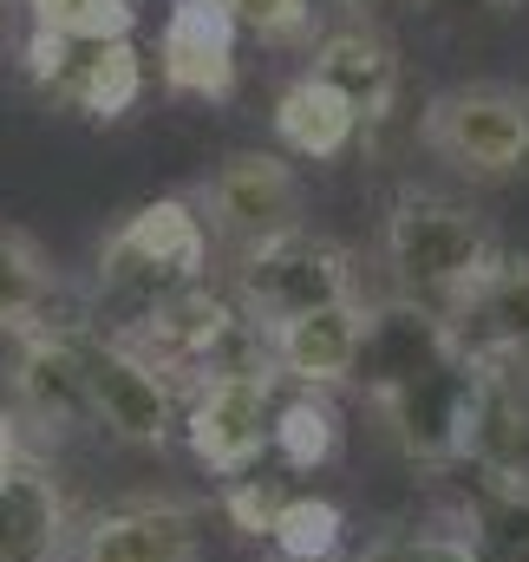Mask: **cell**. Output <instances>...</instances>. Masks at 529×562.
Instances as JSON below:
<instances>
[{"mask_svg":"<svg viewBox=\"0 0 529 562\" xmlns=\"http://www.w3.org/2000/svg\"><path fill=\"white\" fill-rule=\"evenodd\" d=\"M353 380L393 425L398 451L425 471H458L477 413V367L451 340V321L418 301H380L367 307Z\"/></svg>","mask_w":529,"mask_h":562,"instance_id":"obj_1","label":"cell"},{"mask_svg":"<svg viewBox=\"0 0 529 562\" xmlns=\"http://www.w3.org/2000/svg\"><path fill=\"white\" fill-rule=\"evenodd\" d=\"M203 281H210V229H203L190 196H157V203L132 210L99 243V269H92L99 301L125 327H137L150 307H164V301H177Z\"/></svg>","mask_w":529,"mask_h":562,"instance_id":"obj_2","label":"cell"},{"mask_svg":"<svg viewBox=\"0 0 529 562\" xmlns=\"http://www.w3.org/2000/svg\"><path fill=\"white\" fill-rule=\"evenodd\" d=\"M497 236L471 203L405 190L386 216V269L398 281V301H418L431 314H451L477 281L497 269Z\"/></svg>","mask_w":529,"mask_h":562,"instance_id":"obj_3","label":"cell"},{"mask_svg":"<svg viewBox=\"0 0 529 562\" xmlns=\"http://www.w3.org/2000/svg\"><path fill=\"white\" fill-rule=\"evenodd\" d=\"M119 340H132L137 353L177 380V386H196V380H216V373H249V367H274L268 360V334L236 307V294L223 288H190L164 307H150L137 327H125Z\"/></svg>","mask_w":529,"mask_h":562,"instance_id":"obj_4","label":"cell"},{"mask_svg":"<svg viewBox=\"0 0 529 562\" xmlns=\"http://www.w3.org/2000/svg\"><path fill=\"white\" fill-rule=\"evenodd\" d=\"M229 294H236V307L262 334H274V327H288L301 314L360 301V262H353L347 243H334V236H320V229L301 223V229L262 243V249H243Z\"/></svg>","mask_w":529,"mask_h":562,"instance_id":"obj_5","label":"cell"},{"mask_svg":"<svg viewBox=\"0 0 529 562\" xmlns=\"http://www.w3.org/2000/svg\"><path fill=\"white\" fill-rule=\"evenodd\" d=\"M418 138L471 183H510L529 170V92L504 79L451 86L425 105Z\"/></svg>","mask_w":529,"mask_h":562,"instance_id":"obj_6","label":"cell"},{"mask_svg":"<svg viewBox=\"0 0 529 562\" xmlns=\"http://www.w3.org/2000/svg\"><path fill=\"white\" fill-rule=\"evenodd\" d=\"M281 393V373L274 367H249V373H216V380H196L190 400H183V445L190 458L210 471V477H249L274 445V400Z\"/></svg>","mask_w":529,"mask_h":562,"instance_id":"obj_7","label":"cell"},{"mask_svg":"<svg viewBox=\"0 0 529 562\" xmlns=\"http://www.w3.org/2000/svg\"><path fill=\"white\" fill-rule=\"evenodd\" d=\"M26 79L46 99L72 105L79 119L112 125V119H125L144 99V53H137L132 33L125 40H72V33H40L33 26V40H26Z\"/></svg>","mask_w":529,"mask_h":562,"instance_id":"obj_8","label":"cell"},{"mask_svg":"<svg viewBox=\"0 0 529 562\" xmlns=\"http://www.w3.org/2000/svg\"><path fill=\"white\" fill-rule=\"evenodd\" d=\"M210 243H236V249H262L274 236L301 229V177L294 164H281L274 150H236L216 164V177L190 196Z\"/></svg>","mask_w":529,"mask_h":562,"instance_id":"obj_9","label":"cell"},{"mask_svg":"<svg viewBox=\"0 0 529 562\" xmlns=\"http://www.w3.org/2000/svg\"><path fill=\"white\" fill-rule=\"evenodd\" d=\"M86 367H92V425H105L119 445H137V451H157V445L177 438L183 386L164 380L132 340L92 334L86 340Z\"/></svg>","mask_w":529,"mask_h":562,"instance_id":"obj_10","label":"cell"},{"mask_svg":"<svg viewBox=\"0 0 529 562\" xmlns=\"http://www.w3.org/2000/svg\"><path fill=\"white\" fill-rule=\"evenodd\" d=\"M86 327H33L13 347V419L26 431H79L92 425V367H86Z\"/></svg>","mask_w":529,"mask_h":562,"instance_id":"obj_11","label":"cell"},{"mask_svg":"<svg viewBox=\"0 0 529 562\" xmlns=\"http://www.w3.org/2000/svg\"><path fill=\"white\" fill-rule=\"evenodd\" d=\"M236 13L223 0H177L157 33V79L183 99L236 92Z\"/></svg>","mask_w":529,"mask_h":562,"instance_id":"obj_12","label":"cell"},{"mask_svg":"<svg viewBox=\"0 0 529 562\" xmlns=\"http://www.w3.org/2000/svg\"><path fill=\"white\" fill-rule=\"evenodd\" d=\"M203 510L177 497H132L79 530V562H196Z\"/></svg>","mask_w":529,"mask_h":562,"instance_id":"obj_13","label":"cell"},{"mask_svg":"<svg viewBox=\"0 0 529 562\" xmlns=\"http://www.w3.org/2000/svg\"><path fill=\"white\" fill-rule=\"evenodd\" d=\"M451 340L471 367H517L529 373V256H497V269L477 281L451 314Z\"/></svg>","mask_w":529,"mask_h":562,"instance_id":"obj_14","label":"cell"},{"mask_svg":"<svg viewBox=\"0 0 529 562\" xmlns=\"http://www.w3.org/2000/svg\"><path fill=\"white\" fill-rule=\"evenodd\" d=\"M307 72H314V79H320V86L360 119V132H373V125L393 119V105H398V46L380 33V26L347 20V26L320 33Z\"/></svg>","mask_w":529,"mask_h":562,"instance_id":"obj_15","label":"cell"},{"mask_svg":"<svg viewBox=\"0 0 529 562\" xmlns=\"http://www.w3.org/2000/svg\"><path fill=\"white\" fill-rule=\"evenodd\" d=\"M360 334H367V301H340V307H320V314H301V321L274 327L268 360L294 393H334V386L353 380Z\"/></svg>","mask_w":529,"mask_h":562,"instance_id":"obj_16","label":"cell"},{"mask_svg":"<svg viewBox=\"0 0 529 562\" xmlns=\"http://www.w3.org/2000/svg\"><path fill=\"white\" fill-rule=\"evenodd\" d=\"M72 543V504L33 451L0 477V562H59Z\"/></svg>","mask_w":529,"mask_h":562,"instance_id":"obj_17","label":"cell"},{"mask_svg":"<svg viewBox=\"0 0 529 562\" xmlns=\"http://www.w3.org/2000/svg\"><path fill=\"white\" fill-rule=\"evenodd\" d=\"M451 530L477 550V562H529V477L458 464Z\"/></svg>","mask_w":529,"mask_h":562,"instance_id":"obj_18","label":"cell"},{"mask_svg":"<svg viewBox=\"0 0 529 562\" xmlns=\"http://www.w3.org/2000/svg\"><path fill=\"white\" fill-rule=\"evenodd\" d=\"M274 138L288 144L294 157H307V164H327V157H340L347 144L360 138V119H353L314 72H301V79L274 99Z\"/></svg>","mask_w":529,"mask_h":562,"instance_id":"obj_19","label":"cell"},{"mask_svg":"<svg viewBox=\"0 0 529 562\" xmlns=\"http://www.w3.org/2000/svg\"><path fill=\"white\" fill-rule=\"evenodd\" d=\"M53 301H59V276L46 269L33 236L0 229V334L20 340L33 327H53Z\"/></svg>","mask_w":529,"mask_h":562,"instance_id":"obj_20","label":"cell"},{"mask_svg":"<svg viewBox=\"0 0 529 562\" xmlns=\"http://www.w3.org/2000/svg\"><path fill=\"white\" fill-rule=\"evenodd\" d=\"M288 471H320L340 458V413L327 393H294L274 406V445H268Z\"/></svg>","mask_w":529,"mask_h":562,"instance_id":"obj_21","label":"cell"},{"mask_svg":"<svg viewBox=\"0 0 529 562\" xmlns=\"http://www.w3.org/2000/svg\"><path fill=\"white\" fill-rule=\"evenodd\" d=\"M340 537H347V517H340V504H327V497H288L281 504V517H274V550L288 562H340Z\"/></svg>","mask_w":529,"mask_h":562,"instance_id":"obj_22","label":"cell"},{"mask_svg":"<svg viewBox=\"0 0 529 562\" xmlns=\"http://www.w3.org/2000/svg\"><path fill=\"white\" fill-rule=\"evenodd\" d=\"M40 33H72V40H125L137 26L132 0H26Z\"/></svg>","mask_w":529,"mask_h":562,"instance_id":"obj_23","label":"cell"},{"mask_svg":"<svg viewBox=\"0 0 529 562\" xmlns=\"http://www.w3.org/2000/svg\"><path fill=\"white\" fill-rule=\"evenodd\" d=\"M223 7H229L236 26L256 33L262 46H307L314 26H320V13H314L307 0H223Z\"/></svg>","mask_w":529,"mask_h":562,"instance_id":"obj_24","label":"cell"},{"mask_svg":"<svg viewBox=\"0 0 529 562\" xmlns=\"http://www.w3.org/2000/svg\"><path fill=\"white\" fill-rule=\"evenodd\" d=\"M347 562H477V550L458 530H380Z\"/></svg>","mask_w":529,"mask_h":562,"instance_id":"obj_25","label":"cell"},{"mask_svg":"<svg viewBox=\"0 0 529 562\" xmlns=\"http://www.w3.org/2000/svg\"><path fill=\"white\" fill-rule=\"evenodd\" d=\"M288 497H294V491H288L281 477L249 471V477H229V484H223V517H229L243 537H274V517H281Z\"/></svg>","mask_w":529,"mask_h":562,"instance_id":"obj_26","label":"cell"},{"mask_svg":"<svg viewBox=\"0 0 529 562\" xmlns=\"http://www.w3.org/2000/svg\"><path fill=\"white\" fill-rule=\"evenodd\" d=\"M412 7H425L431 20H477V13H504L517 0H412Z\"/></svg>","mask_w":529,"mask_h":562,"instance_id":"obj_27","label":"cell"},{"mask_svg":"<svg viewBox=\"0 0 529 562\" xmlns=\"http://www.w3.org/2000/svg\"><path fill=\"white\" fill-rule=\"evenodd\" d=\"M26 458V425L13 419V406H0V477Z\"/></svg>","mask_w":529,"mask_h":562,"instance_id":"obj_28","label":"cell"},{"mask_svg":"<svg viewBox=\"0 0 529 562\" xmlns=\"http://www.w3.org/2000/svg\"><path fill=\"white\" fill-rule=\"evenodd\" d=\"M307 7H314V13H320V20H327V13H334V20H340V26H347V20H360V7H367V0H307Z\"/></svg>","mask_w":529,"mask_h":562,"instance_id":"obj_29","label":"cell"},{"mask_svg":"<svg viewBox=\"0 0 529 562\" xmlns=\"http://www.w3.org/2000/svg\"><path fill=\"white\" fill-rule=\"evenodd\" d=\"M274 562H288V557H274Z\"/></svg>","mask_w":529,"mask_h":562,"instance_id":"obj_30","label":"cell"}]
</instances>
